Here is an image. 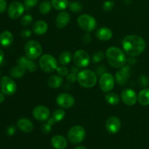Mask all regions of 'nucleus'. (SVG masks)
Here are the masks:
<instances>
[{"label": "nucleus", "mask_w": 149, "mask_h": 149, "mask_svg": "<svg viewBox=\"0 0 149 149\" xmlns=\"http://www.w3.org/2000/svg\"><path fill=\"white\" fill-rule=\"evenodd\" d=\"M122 47L125 53L130 57H136L145 50L146 42L142 37L136 35L125 36L122 41Z\"/></svg>", "instance_id": "nucleus-1"}, {"label": "nucleus", "mask_w": 149, "mask_h": 149, "mask_svg": "<svg viewBox=\"0 0 149 149\" xmlns=\"http://www.w3.org/2000/svg\"><path fill=\"white\" fill-rule=\"evenodd\" d=\"M106 56L109 63L113 68H122L127 61L125 52L120 48L116 47H109L106 52Z\"/></svg>", "instance_id": "nucleus-2"}, {"label": "nucleus", "mask_w": 149, "mask_h": 149, "mask_svg": "<svg viewBox=\"0 0 149 149\" xmlns=\"http://www.w3.org/2000/svg\"><path fill=\"white\" fill-rule=\"evenodd\" d=\"M97 74L91 70H82L77 74V81L79 84L84 88L93 87L97 83Z\"/></svg>", "instance_id": "nucleus-3"}, {"label": "nucleus", "mask_w": 149, "mask_h": 149, "mask_svg": "<svg viewBox=\"0 0 149 149\" xmlns=\"http://www.w3.org/2000/svg\"><path fill=\"white\" fill-rule=\"evenodd\" d=\"M39 65L42 71L47 73H51L57 69L58 62L52 55L46 54L41 57L39 60Z\"/></svg>", "instance_id": "nucleus-4"}, {"label": "nucleus", "mask_w": 149, "mask_h": 149, "mask_svg": "<svg viewBox=\"0 0 149 149\" xmlns=\"http://www.w3.org/2000/svg\"><path fill=\"white\" fill-rule=\"evenodd\" d=\"M25 52L30 59H37L42 55V47L40 44L34 40H30L25 45Z\"/></svg>", "instance_id": "nucleus-5"}, {"label": "nucleus", "mask_w": 149, "mask_h": 149, "mask_svg": "<svg viewBox=\"0 0 149 149\" xmlns=\"http://www.w3.org/2000/svg\"><path fill=\"white\" fill-rule=\"evenodd\" d=\"M86 136L85 130L79 125H75L70 128L68 132V138L72 143H79L82 142Z\"/></svg>", "instance_id": "nucleus-6"}, {"label": "nucleus", "mask_w": 149, "mask_h": 149, "mask_svg": "<svg viewBox=\"0 0 149 149\" xmlns=\"http://www.w3.org/2000/svg\"><path fill=\"white\" fill-rule=\"evenodd\" d=\"M77 23L81 29L88 32L95 30L97 27V21L95 19L87 14L81 15L77 19Z\"/></svg>", "instance_id": "nucleus-7"}, {"label": "nucleus", "mask_w": 149, "mask_h": 149, "mask_svg": "<svg viewBox=\"0 0 149 149\" xmlns=\"http://www.w3.org/2000/svg\"><path fill=\"white\" fill-rule=\"evenodd\" d=\"M0 86H1V92L7 95H12L15 94L17 90L16 83L15 82L14 80L7 76H4L1 79Z\"/></svg>", "instance_id": "nucleus-8"}, {"label": "nucleus", "mask_w": 149, "mask_h": 149, "mask_svg": "<svg viewBox=\"0 0 149 149\" xmlns=\"http://www.w3.org/2000/svg\"><path fill=\"white\" fill-rule=\"evenodd\" d=\"M99 85L102 91L104 93H109L111 91L115 85L114 77L109 73H104L100 76Z\"/></svg>", "instance_id": "nucleus-9"}, {"label": "nucleus", "mask_w": 149, "mask_h": 149, "mask_svg": "<svg viewBox=\"0 0 149 149\" xmlns=\"http://www.w3.org/2000/svg\"><path fill=\"white\" fill-rule=\"evenodd\" d=\"M74 61L75 65L79 68H85L90 64V57L86 51L79 49L74 54Z\"/></svg>", "instance_id": "nucleus-10"}, {"label": "nucleus", "mask_w": 149, "mask_h": 149, "mask_svg": "<svg viewBox=\"0 0 149 149\" xmlns=\"http://www.w3.org/2000/svg\"><path fill=\"white\" fill-rule=\"evenodd\" d=\"M24 10L25 7L22 3L19 1H14L9 6L7 13L10 18L17 19L23 15Z\"/></svg>", "instance_id": "nucleus-11"}, {"label": "nucleus", "mask_w": 149, "mask_h": 149, "mask_svg": "<svg viewBox=\"0 0 149 149\" xmlns=\"http://www.w3.org/2000/svg\"><path fill=\"white\" fill-rule=\"evenodd\" d=\"M57 104L63 109H69L75 103L74 97L68 93H61L58 95L56 98Z\"/></svg>", "instance_id": "nucleus-12"}, {"label": "nucleus", "mask_w": 149, "mask_h": 149, "mask_svg": "<svg viewBox=\"0 0 149 149\" xmlns=\"http://www.w3.org/2000/svg\"><path fill=\"white\" fill-rule=\"evenodd\" d=\"M121 98L125 105L133 106L138 100V96L132 89H125L121 93Z\"/></svg>", "instance_id": "nucleus-13"}, {"label": "nucleus", "mask_w": 149, "mask_h": 149, "mask_svg": "<svg viewBox=\"0 0 149 149\" xmlns=\"http://www.w3.org/2000/svg\"><path fill=\"white\" fill-rule=\"evenodd\" d=\"M130 67L129 65H125L117 73L115 76L116 81L119 85L124 86L127 83L128 79L130 77Z\"/></svg>", "instance_id": "nucleus-14"}, {"label": "nucleus", "mask_w": 149, "mask_h": 149, "mask_svg": "<svg viewBox=\"0 0 149 149\" xmlns=\"http://www.w3.org/2000/svg\"><path fill=\"white\" fill-rule=\"evenodd\" d=\"M32 114L36 120L43 122V121L47 120L50 115V111L46 106H38L33 109Z\"/></svg>", "instance_id": "nucleus-15"}, {"label": "nucleus", "mask_w": 149, "mask_h": 149, "mask_svg": "<svg viewBox=\"0 0 149 149\" xmlns=\"http://www.w3.org/2000/svg\"><path fill=\"white\" fill-rule=\"evenodd\" d=\"M121 121L116 116H111L108 119L106 123V128L108 132L111 134H116L121 129Z\"/></svg>", "instance_id": "nucleus-16"}, {"label": "nucleus", "mask_w": 149, "mask_h": 149, "mask_svg": "<svg viewBox=\"0 0 149 149\" xmlns=\"http://www.w3.org/2000/svg\"><path fill=\"white\" fill-rule=\"evenodd\" d=\"M17 63H18V65H22L31 72L36 71L37 69V65L36 63L33 62V60L30 59L27 56H21L17 61Z\"/></svg>", "instance_id": "nucleus-17"}, {"label": "nucleus", "mask_w": 149, "mask_h": 149, "mask_svg": "<svg viewBox=\"0 0 149 149\" xmlns=\"http://www.w3.org/2000/svg\"><path fill=\"white\" fill-rule=\"evenodd\" d=\"M70 19H71V17H70L69 13L65 11L61 12L58 15L55 20L56 26L58 29H63L68 24Z\"/></svg>", "instance_id": "nucleus-18"}, {"label": "nucleus", "mask_w": 149, "mask_h": 149, "mask_svg": "<svg viewBox=\"0 0 149 149\" xmlns=\"http://www.w3.org/2000/svg\"><path fill=\"white\" fill-rule=\"evenodd\" d=\"M17 127L19 129L23 132L29 133L31 132L33 129V125L31 121L26 118H21L17 121Z\"/></svg>", "instance_id": "nucleus-19"}, {"label": "nucleus", "mask_w": 149, "mask_h": 149, "mask_svg": "<svg viewBox=\"0 0 149 149\" xmlns=\"http://www.w3.org/2000/svg\"><path fill=\"white\" fill-rule=\"evenodd\" d=\"M51 144L55 149H65L68 146V142L62 135H55L51 140Z\"/></svg>", "instance_id": "nucleus-20"}, {"label": "nucleus", "mask_w": 149, "mask_h": 149, "mask_svg": "<svg viewBox=\"0 0 149 149\" xmlns=\"http://www.w3.org/2000/svg\"><path fill=\"white\" fill-rule=\"evenodd\" d=\"M13 33L9 31H4L0 33V45L2 47H7L10 46L13 42Z\"/></svg>", "instance_id": "nucleus-21"}, {"label": "nucleus", "mask_w": 149, "mask_h": 149, "mask_svg": "<svg viewBox=\"0 0 149 149\" xmlns=\"http://www.w3.org/2000/svg\"><path fill=\"white\" fill-rule=\"evenodd\" d=\"M113 36L112 31L108 27H101L96 32V36L101 41H108Z\"/></svg>", "instance_id": "nucleus-22"}, {"label": "nucleus", "mask_w": 149, "mask_h": 149, "mask_svg": "<svg viewBox=\"0 0 149 149\" xmlns=\"http://www.w3.org/2000/svg\"><path fill=\"white\" fill-rule=\"evenodd\" d=\"M48 25L44 20H38L33 24V30L37 35H43L47 31Z\"/></svg>", "instance_id": "nucleus-23"}, {"label": "nucleus", "mask_w": 149, "mask_h": 149, "mask_svg": "<svg viewBox=\"0 0 149 149\" xmlns=\"http://www.w3.org/2000/svg\"><path fill=\"white\" fill-rule=\"evenodd\" d=\"M63 83V79L61 76H50L47 80L48 86L51 88H59L62 86Z\"/></svg>", "instance_id": "nucleus-24"}, {"label": "nucleus", "mask_w": 149, "mask_h": 149, "mask_svg": "<svg viewBox=\"0 0 149 149\" xmlns=\"http://www.w3.org/2000/svg\"><path fill=\"white\" fill-rule=\"evenodd\" d=\"M138 100L142 106H148L149 105V89H143L139 93L138 96Z\"/></svg>", "instance_id": "nucleus-25"}, {"label": "nucleus", "mask_w": 149, "mask_h": 149, "mask_svg": "<svg viewBox=\"0 0 149 149\" xmlns=\"http://www.w3.org/2000/svg\"><path fill=\"white\" fill-rule=\"evenodd\" d=\"M26 68L20 65H17L16 66L13 67L10 70V75L13 78H20L23 77L26 73Z\"/></svg>", "instance_id": "nucleus-26"}, {"label": "nucleus", "mask_w": 149, "mask_h": 149, "mask_svg": "<svg viewBox=\"0 0 149 149\" xmlns=\"http://www.w3.org/2000/svg\"><path fill=\"white\" fill-rule=\"evenodd\" d=\"M71 58H72V55L69 51H63L58 58V62L62 65H68L71 62Z\"/></svg>", "instance_id": "nucleus-27"}, {"label": "nucleus", "mask_w": 149, "mask_h": 149, "mask_svg": "<svg viewBox=\"0 0 149 149\" xmlns=\"http://www.w3.org/2000/svg\"><path fill=\"white\" fill-rule=\"evenodd\" d=\"M51 3L56 10H64L69 5L68 0H51Z\"/></svg>", "instance_id": "nucleus-28"}, {"label": "nucleus", "mask_w": 149, "mask_h": 149, "mask_svg": "<svg viewBox=\"0 0 149 149\" xmlns=\"http://www.w3.org/2000/svg\"><path fill=\"white\" fill-rule=\"evenodd\" d=\"M105 99H106L108 103H109L110 105H113V106L117 105L119 103V100H120L119 95L117 94H116L114 93H111V92L110 93L109 92L106 95Z\"/></svg>", "instance_id": "nucleus-29"}, {"label": "nucleus", "mask_w": 149, "mask_h": 149, "mask_svg": "<svg viewBox=\"0 0 149 149\" xmlns=\"http://www.w3.org/2000/svg\"><path fill=\"white\" fill-rule=\"evenodd\" d=\"M52 3L48 0H45L40 4L39 7V13L42 15H46L50 12L52 8Z\"/></svg>", "instance_id": "nucleus-30"}, {"label": "nucleus", "mask_w": 149, "mask_h": 149, "mask_svg": "<svg viewBox=\"0 0 149 149\" xmlns=\"http://www.w3.org/2000/svg\"><path fill=\"white\" fill-rule=\"evenodd\" d=\"M65 111H64L63 109H56L55 111L52 113V117L55 119L56 122H61V121L63 120L64 117H65Z\"/></svg>", "instance_id": "nucleus-31"}, {"label": "nucleus", "mask_w": 149, "mask_h": 149, "mask_svg": "<svg viewBox=\"0 0 149 149\" xmlns=\"http://www.w3.org/2000/svg\"><path fill=\"white\" fill-rule=\"evenodd\" d=\"M69 8L74 13H80L83 9V5L79 1H73L69 4Z\"/></svg>", "instance_id": "nucleus-32"}, {"label": "nucleus", "mask_w": 149, "mask_h": 149, "mask_svg": "<svg viewBox=\"0 0 149 149\" xmlns=\"http://www.w3.org/2000/svg\"><path fill=\"white\" fill-rule=\"evenodd\" d=\"M103 58H104V53H103L102 51L99 50L97 51V52L93 55V61H94V63H99L103 59Z\"/></svg>", "instance_id": "nucleus-33"}, {"label": "nucleus", "mask_w": 149, "mask_h": 149, "mask_svg": "<svg viewBox=\"0 0 149 149\" xmlns=\"http://www.w3.org/2000/svg\"><path fill=\"white\" fill-rule=\"evenodd\" d=\"M33 20V17L31 15H26L21 19V24L24 26H27L30 24Z\"/></svg>", "instance_id": "nucleus-34"}, {"label": "nucleus", "mask_w": 149, "mask_h": 149, "mask_svg": "<svg viewBox=\"0 0 149 149\" xmlns=\"http://www.w3.org/2000/svg\"><path fill=\"white\" fill-rule=\"evenodd\" d=\"M56 70L58 74H59L60 76H61V77H65V76L68 75V72H69L68 68H66V67L64 66V65H61V66L58 67Z\"/></svg>", "instance_id": "nucleus-35"}, {"label": "nucleus", "mask_w": 149, "mask_h": 149, "mask_svg": "<svg viewBox=\"0 0 149 149\" xmlns=\"http://www.w3.org/2000/svg\"><path fill=\"white\" fill-rule=\"evenodd\" d=\"M114 6V3L111 1H106L103 4V9L104 11L109 12L113 9Z\"/></svg>", "instance_id": "nucleus-36"}, {"label": "nucleus", "mask_w": 149, "mask_h": 149, "mask_svg": "<svg viewBox=\"0 0 149 149\" xmlns=\"http://www.w3.org/2000/svg\"><path fill=\"white\" fill-rule=\"evenodd\" d=\"M39 2V0H24V4L27 8H31V7H33L34 6H36V4Z\"/></svg>", "instance_id": "nucleus-37"}, {"label": "nucleus", "mask_w": 149, "mask_h": 149, "mask_svg": "<svg viewBox=\"0 0 149 149\" xmlns=\"http://www.w3.org/2000/svg\"><path fill=\"white\" fill-rule=\"evenodd\" d=\"M139 83L141 87H146L148 83V79L146 76L142 75L139 78Z\"/></svg>", "instance_id": "nucleus-38"}, {"label": "nucleus", "mask_w": 149, "mask_h": 149, "mask_svg": "<svg viewBox=\"0 0 149 149\" xmlns=\"http://www.w3.org/2000/svg\"><path fill=\"white\" fill-rule=\"evenodd\" d=\"M67 80H68V81H69L71 83L75 82L77 80V74H74V73H71V74H68L67 75Z\"/></svg>", "instance_id": "nucleus-39"}, {"label": "nucleus", "mask_w": 149, "mask_h": 149, "mask_svg": "<svg viewBox=\"0 0 149 149\" xmlns=\"http://www.w3.org/2000/svg\"><path fill=\"white\" fill-rule=\"evenodd\" d=\"M51 125H49L48 123L44 124L42 126V131L45 134H48L51 131Z\"/></svg>", "instance_id": "nucleus-40"}, {"label": "nucleus", "mask_w": 149, "mask_h": 149, "mask_svg": "<svg viewBox=\"0 0 149 149\" xmlns=\"http://www.w3.org/2000/svg\"><path fill=\"white\" fill-rule=\"evenodd\" d=\"M7 8V2L5 0H0V13H4Z\"/></svg>", "instance_id": "nucleus-41"}, {"label": "nucleus", "mask_w": 149, "mask_h": 149, "mask_svg": "<svg viewBox=\"0 0 149 149\" xmlns=\"http://www.w3.org/2000/svg\"><path fill=\"white\" fill-rule=\"evenodd\" d=\"M15 127L14 125H11V126L8 127V128L7 129V133L9 135H14L15 132Z\"/></svg>", "instance_id": "nucleus-42"}, {"label": "nucleus", "mask_w": 149, "mask_h": 149, "mask_svg": "<svg viewBox=\"0 0 149 149\" xmlns=\"http://www.w3.org/2000/svg\"><path fill=\"white\" fill-rule=\"evenodd\" d=\"M20 35H21L22 37L26 39V38L30 37L31 35V31L29 30H23L22 31L21 33H20Z\"/></svg>", "instance_id": "nucleus-43"}, {"label": "nucleus", "mask_w": 149, "mask_h": 149, "mask_svg": "<svg viewBox=\"0 0 149 149\" xmlns=\"http://www.w3.org/2000/svg\"><path fill=\"white\" fill-rule=\"evenodd\" d=\"M106 67L103 66V65H100V66H99L98 68H97V75L101 76L102 74L106 73Z\"/></svg>", "instance_id": "nucleus-44"}, {"label": "nucleus", "mask_w": 149, "mask_h": 149, "mask_svg": "<svg viewBox=\"0 0 149 149\" xmlns=\"http://www.w3.org/2000/svg\"><path fill=\"white\" fill-rule=\"evenodd\" d=\"M4 55L3 51L0 49V66L2 65L3 62H4Z\"/></svg>", "instance_id": "nucleus-45"}, {"label": "nucleus", "mask_w": 149, "mask_h": 149, "mask_svg": "<svg viewBox=\"0 0 149 149\" xmlns=\"http://www.w3.org/2000/svg\"><path fill=\"white\" fill-rule=\"evenodd\" d=\"M55 122H57L52 117L50 118V119H48V121H47V123L49 124V125H50L51 126H52V125H55Z\"/></svg>", "instance_id": "nucleus-46"}, {"label": "nucleus", "mask_w": 149, "mask_h": 149, "mask_svg": "<svg viewBox=\"0 0 149 149\" xmlns=\"http://www.w3.org/2000/svg\"><path fill=\"white\" fill-rule=\"evenodd\" d=\"M4 99H5V97H4V94L2 92H0V104L4 102Z\"/></svg>", "instance_id": "nucleus-47"}, {"label": "nucleus", "mask_w": 149, "mask_h": 149, "mask_svg": "<svg viewBox=\"0 0 149 149\" xmlns=\"http://www.w3.org/2000/svg\"><path fill=\"white\" fill-rule=\"evenodd\" d=\"M79 72V69L77 68H73L72 69H71V73H74V74H78V73Z\"/></svg>", "instance_id": "nucleus-48"}, {"label": "nucleus", "mask_w": 149, "mask_h": 149, "mask_svg": "<svg viewBox=\"0 0 149 149\" xmlns=\"http://www.w3.org/2000/svg\"><path fill=\"white\" fill-rule=\"evenodd\" d=\"M76 149H86L85 147L82 146H77Z\"/></svg>", "instance_id": "nucleus-49"}, {"label": "nucleus", "mask_w": 149, "mask_h": 149, "mask_svg": "<svg viewBox=\"0 0 149 149\" xmlns=\"http://www.w3.org/2000/svg\"><path fill=\"white\" fill-rule=\"evenodd\" d=\"M0 74H1V72H0Z\"/></svg>", "instance_id": "nucleus-50"}]
</instances>
